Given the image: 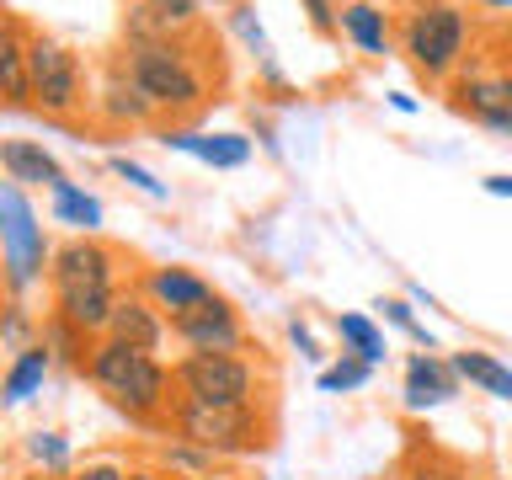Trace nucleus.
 <instances>
[{
  "instance_id": "obj_25",
  "label": "nucleus",
  "mask_w": 512,
  "mask_h": 480,
  "mask_svg": "<svg viewBox=\"0 0 512 480\" xmlns=\"http://www.w3.org/2000/svg\"><path fill=\"white\" fill-rule=\"evenodd\" d=\"M107 166H112V176H123V182H128V187H139V192H150V198H166V182H160V176H150V171H144V166H139V160H128V155H112V160H107Z\"/></svg>"
},
{
  "instance_id": "obj_20",
  "label": "nucleus",
  "mask_w": 512,
  "mask_h": 480,
  "mask_svg": "<svg viewBox=\"0 0 512 480\" xmlns=\"http://www.w3.org/2000/svg\"><path fill=\"white\" fill-rule=\"evenodd\" d=\"M448 363H454V368H459V379H470L475 390H486V395H496V400H512V368H507V363H496L491 352L464 347V352H454Z\"/></svg>"
},
{
  "instance_id": "obj_4",
  "label": "nucleus",
  "mask_w": 512,
  "mask_h": 480,
  "mask_svg": "<svg viewBox=\"0 0 512 480\" xmlns=\"http://www.w3.org/2000/svg\"><path fill=\"white\" fill-rule=\"evenodd\" d=\"M128 75L144 86V96L155 102V112H198L208 96V75L198 70L192 48L182 38H150V43H128Z\"/></svg>"
},
{
  "instance_id": "obj_9",
  "label": "nucleus",
  "mask_w": 512,
  "mask_h": 480,
  "mask_svg": "<svg viewBox=\"0 0 512 480\" xmlns=\"http://www.w3.org/2000/svg\"><path fill=\"white\" fill-rule=\"evenodd\" d=\"M171 331L182 336L192 352H240V347H246V326H240V315L219 294L208 299V304H198V310L176 315Z\"/></svg>"
},
{
  "instance_id": "obj_34",
  "label": "nucleus",
  "mask_w": 512,
  "mask_h": 480,
  "mask_svg": "<svg viewBox=\"0 0 512 480\" xmlns=\"http://www.w3.org/2000/svg\"><path fill=\"white\" fill-rule=\"evenodd\" d=\"M470 6H486V11H507L512 0H470Z\"/></svg>"
},
{
  "instance_id": "obj_11",
  "label": "nucleus",
  "mask_w": 512,
  "mask_h": 480,
  "mask_svg": "<svg viewBox=\"0 0 512 480\" xmlns=\"http://www.w3.org/2000/svg\"><path fill=\"white\" fill-rule=\"evenodd\" d=\"M91 107H96V118H107V123H118V128H128V123H150V118H155V102L144 96L139 80L128 75V64H123V59L107 70L102 91L91 96Z\"/></svg>"
},
{
  "instance_id": "obj_18",
  "label": "nucleus",
  "mask_w": 512,
  "mask_h": 480,
  "mask_svg": "<svg viewBox=\"0 0 512 480\" xmlns=\"http://www.w3.org/2000/svg\"><path fill=\"white\" fill-rule=\"evenodd\" d=\"M166 144L171 150L198 155L203 166H224V171H235V166L251 160V139H240V134H171Z\"/></svg>"
},
{
  "instance_id": "obj_12",
  "label": "nucleus",
  "mask_w": 512,
  "mask_h": 480,
  "mask_svg": "<svg viewBox=\"0 0 512 480\" xmlns=\"http://www.w3.org/2000/svg\"><path fill=\"white\" fill-rule=\"evenodd\" d=\"M107 336H112V342H128V347L155 352L160 342H166V315H160L150 299H139V294H118V304H112V320H107Z\"/></svg>"
},
{
  "instance_id": "obj_17",
  "label": "nucleus",
  "mask_w": 512,
  "mask_h": 480,
  "mask_svg": "<svg viewBox=\"0 0 512 480\" xmlns=\"http://www.w3.org/2000/svg\"><path fill=\"white\" fill-rule=\"evenodd\" d=\"M342 38H352L363 54L384 59V54H390V43H395L390 11H384L379 0H347V6H342Z\"/></svg>"
},
{
  "instance_id": "obj_32",
  "label": "nucleus",
  "mask_w": 512,
  "mask_h": 480,
  "mask_svg": "<svg viewBox=\"0 0 512 480\" xmlns=\"http://www.w3.org/2000/svg\"><path fill=\"white\" fill-rule=\"evenodd\" d=\"M486 192H496V198H512V176H486Z\"/></svg>"
},
{
  "instance_id": "obj_3",
  "label": "nucleus",
  "mask_w": 512,
  "mask_h": 480,
  "mask_svg": "<svg viewBox=\"0 0 512 480\" xmlns=\"http://www.w3.org/2000/svg\"><path fill=\"white\" fill-rule=\"evenodd\" d=\"M400 54L411 59V70L432 80V86H448L464 70V48H470V16H464L454 0H416L406 6L395 27Z\"/></svg>"
},
{
  "instance_id": "obj_24",
  "label": "nucleus",
  "mask_w": 512,
  "mask_h": 480,
  "mask_svg": "<svg viewBox=\"0 0 512 480\" xmlns=\"http://www.w3.org/2000/svg\"><path fill=\"white\" fill-rule=\"evenodd\" d=\"M368 368L374 363H363V358H342L336 368H326V374H320V390H358V384H368Z\"/></svg>"
},
{
  "instance_id": "obj_35",
  "label": "nucleus",
  "mask_w": 512,
  "mask_h": 480,
  "mask_svg": "<svg viewBox=\"0 0 512 480\" xmlns=\"http://www.w3.org/2000/svg\"><path fill=\"white\" fill-rule=\"evenodd\" d=\"M128 480H160L155 470H128Z\"/></svg>"
},
{
  "instance_id": "obj_14",
  "label": "nucleus",
  "mask_w": 512,
  "mask_h": 480,
  "mask_svg": "<svg viewBox=\"0 0 512 480\" xmlns=\"http://www.w3.org/2000/svg\"><path fill=\"white\" fill-rule=\"evenodd\" d=\"M448 91H454V107L470 112L475 123L502 128V75H491V70H480V64H470V70H459L454 80H448Z\"/></svg>"
},
{
  "instance_id": "obj_19",
  "label": "nucleus",
  "mask_w": 512,
  "mask_h": 480,
  "mask_svg": "<svg viewBox=\"0 0 512 480\" xmlns=\"http://www.w3.org/2000/svg\"><path fill=\"white\" fill-rule=\"evenodd\" d=\"M48 363H54V347H48L43 336H38L32 347H22V352H16V363L6 368V384H0V395H6V406H22V400H27L32 390H38V384H43V374H48Z\"/></svg>"
},
{
  "instance_id": "obj_10",
  "label": "nucleus",
  "mask_w": 512,
  "mask_h": 480,
  "mask_svg": "<svg viewBox=\"0 0 512 480\" xmlns=\"http://www.w3.org/2000/svg\"><path fill=\"white\" fill-rule=\"evenodd\" d=\"M144 299H150L166 320H176V315H187V310H198V304L214 299V288L187 267H150L144 272Z\"/></svg>"
},
{
  "instance_id": "obj_13",
  "label": "nucleus",
  "mask_w": 512,
  "mask_h": 480,
  "mask_svg": "<svg viewBox=\"0 0 512 480\" xmlns=\"http://www.w3.org/2000/svg\"><path fill=\"white\" fill-rule=\"evenodd\" d=\"M0 166H6V176H11L16 187H48V192H59L64 182H70L64 166L43 150L38 139H6V144H0Z\"/></svg>"
},
{
  "instance_id": "obj_21",
  "label": "nucleus",
  "mask_w": 512,
  "mask_h": 480,
  "mask_svg": "<svg viewBox=\"0 0 512 480\" xmlns=\"http://www.w3.org/2000/svg\"><path fill=\"white\" fill-rule=\"evenodd\" d=\"M48 198H54V219L59 224H70V230H80V235L102 230V203H96L91 192H80L75 182H64L59 192H48Z\"/></svg>"
},
{
  "instance_id": "obj_7",
  "label": "nucleus",
  "mask_w": 512,
  "mask_h": 480,
  "mask_svg": "<svg viewBox=\"0 0 512 480\" xmlns=\"http://www.w3.org/2000/svg\"><path fill=\"white\" fill-rule=\"evenodd\" d=\"M171 422L182 432V443L203 448V454H251V448L262 443V422H256L251 406H198V400H176Z\"/></svg>"
},
{
  "instance_id": "obj_16",
  "label": "nucleus",
  "mask_w": 512,
  "mask_h": 480,
  "mask_svg": "<svg viewBox=\"0 0 512 480\" xmlns=\"http://www.w3.org/2000/svg\"><path fill=\"white\" fill-rule=\"evenodd\" d=\"M0 96H6V107H38L27 70V27L16 16H6V38H0Z\"/></svg>"
},
{
  "instance_id": "obj_23",
  "label": "nucleus",
  "mask_w": 512,
  "mask_h": 480,
  "mask_svg": "<svg viewBox=\"0 0 512 480\" xmlns=\"http://www.w3.org/2000/svg\"><path fill=\"white\" fill-rule=\"evenodd\" d=\"M155 16V27L166 32V38H182V32L198 22V0H144Z\"/></svg>"
},
{
  "instance_id": "obj_33",
  "label": "nucleus",
  "mask_w": 512,
  "mask_h": 480,
  "mask_svg": "<svg viewBox=\"0 0 512 480\" xmlns=\"http://www.w3.org/2000/svg\"><path fill=\"white\" fill-rule=\"evenodd\" d=\"M390 107H395V112H416V102H411L406 91H395V96H390Z\"/></svg>"
},
{
  "instance_id": "obj_6",
  "label": "nucleus",
  "mask_w": 512,
  "mask_h": 480,
  "mask_svg": "<svg viewBox=\"0 0 512 480\" xmlns=\"http://www.w3.org/2000/svg\"><path fill=\"white\" fill-rule=\"evenodd\" d=\"M171 379L182 400H198V406H251L256 390V368L240 352H187L171 368Z\"/></svg>"
},
{
  "instance_id": "obj_29",
  "label": "nucleus",
  "mask_w": 512,
  "mask_h": 480,
  "mask_svg": "<svg viewBox=\"0 0 512 480\" xmlns=\"http://www.w3.org/2000/svg\"><path fill=\"white\" fill-rule=\"evenodd\" d=\"M411 480H470V475H464V464H454V459L427 454L422 464H416V475H411Z\"/></svg>"
},
{
  "instance_id": "obj_28",
  "label": "nucleus",
  "mask_w": 512,
  "mask_h": 480,
  "mask_svg": "<svg viewBox=\"0 0 512 480\" xmlns=\"http://www.w3.org/2000/svg\"><path fill=\"white\" fill-rule=\"evenodd\" d=\"M379 310H384V315H390V320H395V326H400V331H406V336H416V342H422V347L432 352V336H427L422 326H416V315H411V304H406V299H384V304H379Z\"/></svg>"
},
{
  "instance_id": "obj_1",
  "label": "nucleus",
  "mask_w": 512,
  "mask_h": 480,
  "mask_svg": "<svg viewBox=\"0 0 512 480\" xmlns=\"http://www.w3.org/2000/svg\"><path fill=\"white\" fill-rule=\"evenodd\" d=\"M112 256L96 235H75L54 246V262H48V283H54V315L64 326H75L80 336H107L112 304H118V288H112Z\"/></svg>"
},
{
  "instance_id": "obj_30",
  "label": "nucleus",
  "mask_w": 512,
  "mask_h": 480,
  "mask_svg": "<svg viewBox=\"0 0 512 480\" xmlns=\"http://www.w3.org/2000/svg\"><path fill=\"white\" fill-rule=\"evenodd\" d=\"M70 480H128L118 464H86V470H75Z\"/></svg>"
},
{
  "instance_id": "obj_27",
  "label": "nucleus",
  "mask_w": 512,
  "mask_h": 480,
  "mask_svg": "<svg viewBox=\"0 0 512 480\" xmlns=\"http://www.w3.org/2000/svg\"><path fill=\"white\" fill-rule=\"evenodd\" d=\"M27 448H32V459H38L43 470H59V464H64V454H70L59 432H32V443H27Z\"/></svg>"
},
{
  "instance_id": "obj_8",
  "label": "nucleus",
  "mask_w": 512,
  "mask_h": 480,
  "mask_svg": "<svg viewBox=\"0 0 512 480\" xmlns=\"http://www.w3.org/2000/svg\"><path fill=\"white\" fill-rule=\"evenodd\" d=\"M0 214H6V267H11V288H27L38 278L43 262H54V251H48L43 240V224L32 219V208L22 198V187L6 182L0 187Z\"/></svg>"
},
{
  "instance_id": "obj_15",
  "label": "nucleus",
  "mask_w": 512,
  "mask_h": 480,
  "mask_svg": "<svg viewBox=\"0 0 512 480\" xmlns=\"http://www.w3.org/2000/svg\"><path fill=\"white\" fill-rule=\"evenodd\" d=\"M459 395V368L432 358V352H416L411 368H406V406L422 411V406H443V400Z\"/></svg>"
},
{
  "instance_id": "obj_2",
  "label": "nucleus",
  "mask_w": 512,
  "mask_h": 480,
  "mask_svg": "<svg viewBox=\"0 0 512 480\" xmlns=\"http://www.w3.org/2000/svg\"><path fill=\"white\" fill-rule=\"evenodd\" d=\"M86 379L102 390L118 411L128 416H160L171 411V374L160 368L155 352L144 347H128V342H112V336H102V342H91V358H86Z\"/></svg>"
},
{
  "instance_id": "obj_5",
  "label": "nucleus",
  "mask_w": 512,
  "mask_h": 480,
  "mask_svg": "<svg viewBox=\"0 0 512 480\" xmlns=\"http://www.w3.org/2000/svg\"><path fill=\"white\" fill-rule=\"evenodd\" d=\"M27 70H32V102L48 118H75L86 96V70L70 43H59L54 32H27Z\"/></svg>"
},
{
  "instance_id": "obj_22",
  "label": "nucleus",
  "mask_w": 512,
  "mask_h": 480,
  "mask_svg": "<svg viewBox=\"0 0 512 480\" xmlns=\"http://www.w3.org/2000/svg\"><path fill=\"white\" fill-rule=\"evenodd\" d=\"M336 331H342V342L352 347V358H363V363H379L384 352H390L368 315H342V320H336Z\"/></svg>"
},
{
  "instance_id": "obj_31",
  "label": "nucleus",
  "mask_w": 512,
  "mask_h": 480,
  "mask_svg": "<svg viewBox=\"0 0 512 480\" xmlns=\"http://www.w3.org/2000/svg\"><path fill=\"white\" fill-rule=\"evenodd\" d=\"M502 134H512V70H502Z\"/></svg>"
},
{
  "instance_id": "obj_26",
  "label": "nucleus",
  "mask_w": 512,
  "mask_h": 480,
  "mask_svg": "<svg viewBox=\"0 0 512 480\" xmlns=\"http://www.w3.org/2000/svg\"><path fill=\"white\" fill-rule=\"evenodd\" d=\"M299 6H304V16H310V27L320 38H336V32H342V6H336V0H299Z\"/></svg>"
}]
</instances>
